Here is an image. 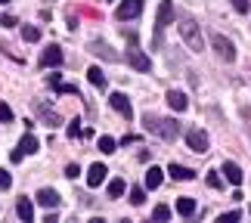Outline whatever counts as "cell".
I'll use <instances>...</instances> for the list:
<instances>
[{
  "instance_id": "2",
  "label": "cell",
  "mask_w": 251,
  "mask_h": 223,
  "mask_svg": "<svg viewBox=\"0 0 251 223\" xmlns=\"http://www.w3.org/2000/svg\"><path fill=\"white\" fill-rule=\"evenodd\" d=\"M143 121H146V130L155 133V137H161V140H174V137H177V130H180L174 118H155V115H146Z\"/></svg>"
},
{
  "instance_id": "6",
  "label": "cell",
  "mask_w": 251,
  "mask_h": 223,
  "mask_svg": "<svg viewBox=\"0 0 251 223\" xmlns=\"http://www.w3.org/2000/svg\"><path fill=\"white\" fill-rule=\"evenodd\" d=\"M143 13V0H121L118 9H115V16L121 19V22H130V19H137Z\"/></svg>"
},
{
  "instance_id": "12",
  "label": "cell",
  "mask_w": 251,
  "mask_h": 223,
  "mask_svg": "<svg viewBox=\"0 0 251 223\" xmlns=\"http://www.w3.org/2000/svg\"><path fill=\"white\" fill-rule=\"evenodd\" d=\"M168 105H171L174 112H186L189 99H186V93H183V90H171V93H168Z\"/></svg>"
},
{
  "instance_id": "34",
  "label": "cell",
  "mask_w": 251,
  "mask_h": 223,
  "mask_svg": "<svg viewBox=\"0 0 251 223\" xmlns=\"http://www.w3.org/2000/svg\"><path fill=\"white\" fill-rule=\"evenodd\" d=\"M0 3H9V0H0Z\"/></svg>"
},
{
  "instance_id": "29",
  "label": "cell",
  "mask_w": 251,
  "mask_h": 223,
  "mask_svg": "<svg viewBox=\"0 0 251 223\" xmlns=\"http://www.w3.org/2000/svg\"><path fill=\"white\" fill-rule=\"evenodd\" d=\"M9 186H13V177L6 171H0V189H9Z\"/></svg>"
},
{
  "instance_id": "5",
  "label": "cell",
  "mask_w": 251,
  "mask_h": 223,
  "mask_svg": "<svg viewBox=\"0 0 251 223\" xmlns=\"http://www.w3.org/2000/svg\"><path fill=\"white\" fill-rule=\"evenodd\" d=\"M186 146H189L192 152L205 155V152H208V133L201 130V127H189V133H186Z\"/></svg>"
},
{
  "instance_id": "26",
  "label": "cell",
  "mask_w": 251,
  "mask_h": 223,
  "mask_svg": "<svg viewBox=\"0 0 251 223\" xmlns=\"http://www.w3.org/2000/svg\"><path fill=\"white\" fill-rule=\"evenodd\" d=\"M152 217H155V220H168L171 217V208L168 205H158L155 211H152Z\"/></svg>"
},
{
  "instance_id": "8",
  "label": "cell",
  "mask_w": 251,
  "mask_h": 223,
  "mask_svg": "<svg viewBox=\"0 0 251 223\" xmlns=\"http://www.w3.org/2000/svg\"><path fill=\"white\" fill-rule=\"evenodd\" d=\"M41 65H44V69H56V65H62V50H59L56 44H50V47L41 53Z\"/></svg>"
},
{
  "instance_id": "15",
  "label": "cell",
  "mask_w": 251,
  "mask_h": 223,
  "mask_svg": "<svg viewBox=\"0 0 251 223\" xmlns=\"http://www.w3.org/2000/svg\"><path fill=\"white\" fill-rule=\"evenodd\" d=\"M16 214H19V220L31 223V220H34V205H31L28 198H19V205H16Z\"/></svg>"
},
{
  "instance_id": "31",
  "label": "cell",
  "mask_w": 251,
  "mask_h": 223,
  "mask_svg": "<svg viewBox=\"0 0 251 223\" xmlns=\"http://www.w3.org/2000/svg\"><path fill=\"white\" fill-rule=\"evenodd\" d=\"M69 137H72V140L81 137V121H72V124H69Z\"/></svg>"
},
{
  "instance_id": "19",
  "label": "cell",
  "mask_w": 251,
  "mask_h": 223,
  "mask_svg": "<svg viewBox=\"0 0 251 223\" xmlns=\"http://www.w3.org/2000/svg\"><path fill=\"white\" fill-rule=\"evenodd\" d=\"M37 149H41V143H37V140L31 137V133H25L22 143H19V152H22V155H34Z\"/></svg>"
},
{
  "instance_id": "30",
  "label": "cell",
  "mask_w": 251,
  "mask_h": 223,
  "mask_svg": "<svg viewBox=\"0 0 251 223\" xmlns=\"http://www.w3.org/2000/svg\"><path fill=\"white\" fill-rule=\"evenodd\" d=\"M65 177H69V180L81 177V168H78V164H69V168H65Z\"/></svg>"
},
{
  "instance_id": "4",
  "label": "cell",
  "mask_w": 251,
  "mask_h": 223,
  "mask_svg": "<svg viewBox=\"0 0 251 223\" xmlns=\"http://www.w3.org/2000/svg\"><path fill=\"white\" fill-rule=\"evenodd\" d=\"M174 19V0H161L158 3V19H155V41H161V31L171 25Z\"/></svg>"
},
{
  "instance_id": "21",
  "label": "cell",
  "mask_w": 251,
  "mask_h": 223,
  "mask_svg": "<svg viewBox=\"0 0 251 223\" xmlns=\"http://www.w3.org/2000/svg\"><path fill=\"white\" fill-rule=\"evenodd\" d=\"M87 77H90V84H93V87H105V74H102V69H96V65H93L90 72H87Z\"/></svg>"
},
{
  "instance_id": "13",
  "label": "cell",
  "mask_w": 251,
  "mask_h": 223,
  "mask_svg": "<svg viewBox=\"0 0 251 223\" xmlns=\"http://www.w3.org/2000/svg\"><path fill=\"white\" fill-rule=\"evenodd\" d=\"M37 115H41V118H44L47 124H50V127H59V124H62L59 115H56V112L50 109V105H44V102H37Z\"/></svg>"
},
{
  "instance_id": "22",
  "label": "cell",
  "mask_w": 251,
  "mask_h": 223,
  "mask_svg": "<svg viewBox=\"0 0 251 223\" xmlns=\"http://www.w3.org/2000/svg\"><path fill=\"white\" fill-rule=\"evenodd\" d=\"M22 37L28 44H34V41H41V28H34V25H25L22 28Z\"/></svg>"
},
{
  "instance_id": "20",
  "label": "cell",
  "mask_w": 251,
  "mask_h": 223,
  "mask_svg": "<svg viewBox=\"0 0 251 223\" xmlns=\"http://www.w3.org/2000/svg\"><path fill=\"white\" fill-rule=\"evenodd\" d=\"M124 189H127V183L118 180V177L109 183V196H112V198H121V196H124Z\"/></svg>"
},
{
  "instance_id": "32",
  "label": "cell",
  "mask_w": 251,
  "mask_h": 223,
  "mask_svg": "<svg viewBox=\"0 0 251 223\" xmlns=\"http://www.w3.org/2000/svg\"><path fill=\"white\" fill-rule=\"evenodd\" d=\"M233 6L239 9V13H248V9H251V3H248V0H233Z\"/></svg>"
},
{
  "instance_id": "28",
  "label": "cell",
  "mask_w": 251,
  "mask_h": 223,
  "mask_svg": "<svg viewBox=\"0 0 251 223\" xmlns=\"http://www.w3.org/2000/svg\"><path fill=\"white\" fill-rule=\"evenodd\" d=\"M208 186H211V189H220V186H224V177H217V173L211 171V173H208Z\"/></svg>"
},
{
  "instance_id": "25",
  "label": "cell",
  "mask_w": 251,
  "mask_h": 223,
  "mask_svg": "<svg viewBox=\"0 0 251 223\" xmlns=\"http://www.w3.org/2000/svg\"><path fill=\"white\" fill-rule=\"evenodd\" d=\"M143 201H146V189L133 186V189H130V205H143Z\"/></svg>"
},
{
  "instance_id": "9",
  "label": "cell",
  "mask_w": 251,
  "mask_h": 223,
  "mask_svg": "<svg viewBox=\"0 0 251 223\" xmlns=\"http://www.w3.org/2000/svg\"><path fill=\"white\" fill-rule=\"evenodd\" d=\"M127 62H130V69H137V72H149L152 69V62H149V56L143 53V50H127Z\"/></svg>"
},
{
  "instance_id": "23",
  "label": "cell",
  "mask_w": 251,
  "mask_h": 223,
  "mask_svg": "<svg viewBox=\"0 0 251 223\" xmlns=\"http://www.w3.org/2000/svg\"><path fill=\"white\" fill-rule=\"evenodd\" d=\"M115 149H118V143H115L112 137H100V152H105V155H112Z\"/></svg>"
},
{
  "instance_id": "11",
  "label": "cell",
  "mask_w": 251,
  "mask_h": 223,
  "mask_svg": "<svg viewBox=\"0 0 251 223\" xmlns=\"http://www.w3.org/2000/svg\"><path fill=\"white\" fill-rule=\"evenodd\" d=\"M224 180L233 183V186H239V183H242V168H239L236 161H226L224 164Z\"/></svg>"
},
{
  "instance_id": "7",
  "label": "cell",
  "mask_w": 251,
  "mask_h": 223,
  "mask_svg": "<svg viewBox=\"0 0 251 223\" xmlns=\"http://www.w3.org/2000/svg\"><path fill=\"white\" fill-rule=\"evenodd\" d=\"M109 105H112V109L121 115V118H133L130 99H127V96H124V93H112V96H109Z\"/></svg>"
},
{
  "instance_id": "33",
  "label": "cell",
  "mask_w": 251,
  "mask_h": 223,
  "mask_svg": "<svg viewBox=\"0 0 251 223\" xmlns=\"http://www.w3.org/2000/svg\"><path fill=\"white\" fill-rule=\"evenodd\" d=\"M0 25H6V28H13V25H16V19H13V16H0Z\"/></svg>"
},
{
  "instance_id": "1",
  "label": "cell",
  "mask_w": 251,
  "mask_h": 223,
  "mask_svg": "<svg viewBox=\"0 0 251 223\" xmlns=\"http://www.w3.org/2000/svg\"><path fill=\"white\" fill-rule=\"evenodd\" d=\"M180 37H183V44H186L192 53H201V50H205L201 28H199V22H196L192 16H183V19H180Z\"/></svg>"
},
{
  "instance_id": "3",
  "label": "cell",
  "mask_w": 251,
  "mask_h": 223,
  "mask_svg": "<svg viewBox=\"0 0 251 223\" xmlns=\"http://www.w3.org/2000/svg\"><path fill=\"white\" fill-rule=\"evenodd\" d=\"M211 44H214V53H217L224 62H233V59H236V44L229 41V37L214 34V37H211Z\"/></svg>"
},
{
  "instance_id": "24",
  "label": "cell",
  "mask_w": 251,
  "mask_h": 223,
  "mask_svg": "<svg viewBox=\"0 0 251 223\" xmlns=\"http://www.w3.org/2000/svg\"><path fill=\"white\" fill-rule=\"evenodd\" d=\"M93 53H96V56H105V59H115V53H112L102 41H93Z\"/></svg>"
},
{
  "instance_id": "27",
  "label": "cell",
  "mask_w": 251,
  "mask_h": 223,
  "mask_svg": "<svg viewBox=\"0 0 251 223\" xmlns=\"http://www.w3.org/2000/svg\"><path fill=\"white\" fill-rule=\"evenodd\" d=\"M0 121H3V124H9V121H13V109H9L6 102H0Z\"/></svg>"
},
{
  "instance_id": "17",
  "label": "cell",
  "mask_w": 251,
  "mask_h": 223,
  "mask_svg": "<svg viewBox=\"0 0 251 223\" xmlns=\"http://www.w3.org/2000/svg\"><path fill=\"white\" fill-rule=\"evenodd\" d=\"M177 214L180 217H192V214H196V201H192L189 196H180L177 198Z\"/></svg>"
},
{
  "instance_id": "16",
  "label": "cell",
  "mask_w": 251,
  "mask_h": 223,
  "mask_svg": "<svg viewBox=\"0 0 251 223\" xmlns=\"http://www.w3.org/2000/svg\"><path fill=\"white\" fill-rule=\"evenodd\" d=\"M37 201H41L44 208H56V205H59V192H56V189H41V192H37Z\"/></svg>"
},
{
  "instance_id": "10",
  "label": "cell",
  "mask_w": 251,
  "mask_h": 223,
  "mask_svg": "<svg viewBox=\"0 0 251 223\" xmlns=\"http://www.w3.org/2000/svg\"><path fill=\"white\" fill-rule=\"evenodd\" d=\"M105 164H90V171H87V186L90 189H96V186H102L105 183Z\"/></svg>"
},
{
  "instance_id": "18",
  "label": "cell",
  "mask_w": 251,
  "mask_h": 223,
  "mask_svg": "<svg viewBox=\"0 0 251 223\" xmlns=\"http://www.w3.org/2000/svg\"><path fill=\"white\" fill-rule=\"evenodd\" d=\"M161 180H165V171L161 168H149L146 171V189H158Z\"/></svg>"
},
{
  "instance_id": "14",
  "label": "cell",
  "mask_w": 251,
  "mask_h": 223,
  "mask_svg": "<svg viewBox=\"0 0 251 223\" xmlns=\"http://www.w3.org/2000/svg\"><path fill=\"white\" fill-rule=\"evenodd\" d=\"M168 173H171L174 180H180V183H186V180H192V177H196V171H192V168H183V164H171V168H168Z\"/></svg>"
}]
</instances>
